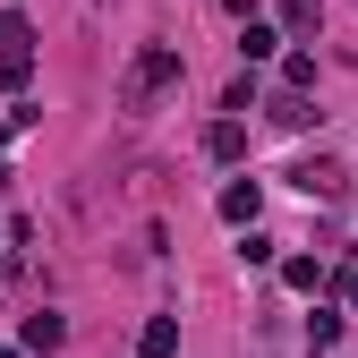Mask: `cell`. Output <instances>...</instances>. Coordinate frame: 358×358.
Wrapping results in <instances>:
<instances>
[{
	"label": "cell",
	"instance_id": "6da1fadb",
	"mask_svg": "<svg viewBox=\"0 0 358 358\" xmlns=\"http://www.w3.org/2000/svg\"><path fill=\"white\" fill-rule=\"evenodd\" d=\"M162 85H179V52H171V43H145V52H137V69H128V85H120V94H128V111H145V103L162 94Z\"/></svg>",
	"mask_w": 358,
	"mask_h": 358
},
{
	"label": "cell",
	"instance_id": "7a4b0ae2",
	"mask_svg": "<svg viewBox=\"0 0 358 358\" xmlns=\"http://www.w3.org/2000/svg\"><path fill=\"white\" fill-rule=\"evenodd\" d=\"M179 350V316H145V333H137V358H171Z\"/></svg>",
	"mask_w": 358,
	"mask_h": 358
},
{
	"label": "cell",
	"instance_id": "3957f363",
	"mask_svg": "<svg viewBox=\"0 0 358 358\" xmlns=\"http://www.w3.org/2000/svg\"><path fill=\"white\" fill-rule=\"evenodd\" d=\"M205 154H213V162H239V154H248V128H239V120H213V128H205Z\"/></svg>",
	"mask_w": 358,
	"mask_h": 358
},
{
	"label": "cell",
	"instance_id": "277c9868",
	"mask_svg": "<svg viewBox=\"0 0 358 358\" xmlns=\"http://www.w3.org/2000/svg\"><path fill=\"white\" fill-rule=\"evenodd\" d=\"M0 60H34V26L17 9H0Z\"/></svg>",
	"mask_w": 358,
	"mask_h": 358
},
{
	"label": "cell",
	"instance_id": "5b68a950",
	"mask_svg": "<svg viewBox=\"0 0 358 358\" xmlns=\"http://www.w3.org/2000/svg\"><path fill=\"white\" fill-rule=\"evenodd\" d=\"M290 179H299L307 196H341V162H324V154H316V162H299Z\"/></svg>",
	"mask_w": 358,
	"mask_h": 358
},
{
	"label": "cell",
	"instance_id": "8992f818",
	"mask_svg": "<svg viewBox=\"0 0 358 358\" xmlns=\"http://www.w3.org/2000/svg\"><path fill=\"white\" fill-rule=\"evenodd\" d=\"M256 179H231V188H222V222H239V231H248V222H256Z\"/></svg>",
	"mask_w": 358,
	"mask_h": 358
},
{
	"label": "cell",
	"instance_id": "52a82bcc",
	"mask_svg": "<svg viewBox=\"0 0 358 358\" xmlns=\"http://www.w3.org/2000/svg\"><path fill=\"white\" fill-rule=\"evenodd\" d=\"M69 341V324L52 316V307H34V316H26V350H60Z\"/></svg>",
	"mask_w": 358,
	"mask_h": 358
},
{
	"label": "cell",
	"instance_id": "ba28073f",
	"mask_svg": "<svg viewBox=\"0 0 358 358\" xmlns=\"http://www.w3.org/2000/svg\"><path fill=\"white\" fill-rule=\"evenodd\" d=\"M324 26V0H282V34H316Z\"/></svg>",
	"mask_w": 358,
	"mask_h": 358
},
{
	"label": "cell",
	"instance_id": "9c48e42d",
	"mask_svg": "<svg viewBox=\"0 0 358 358\" xmlns=\"http://www.w3.org/2000/svg\"><path fill=\"white\" fill-rule=\"evenodd\" d=\"M239 52H248V60H273V52H282V34H273V26H256V17H248V34H239Z\"/></svg>",
	"mask_w": 358,
	"mask_h": 358
},
{
	"label": "cell",
	"instance_id": "30bf717a",
	"mask_svg": "<svg viewBox=\"0 0 358 358\" xmlns=\"http://www.w3.org/2000/svg\"><path fill=\"white\" fill-rule=\"evenodd\" d=\"M282 85H290V94H307V85H316V52H290V60H282Z\"/></svg>",
	"mask_w": 358,
	"mask_h": 358
},
{
	"label": "cell",
	"instance_id": "8fae6325",
	"mask_svg": "<svg viewBox=\"0 0 358 358\" xmlns=\"http://www.w3.org/2000/svg\"><path fill=\"white\" fill-rule=\"evenodd\" d=\"M341 341V316H333V307H316V316H307V350H333Z\"/></svg>",
	"mask_w": 358,
	"mask_h": 358
},
{
	"label": "cell",
	"instance_id": "7c38bea8",
	"mask_svg": "<svg viewBox=\"0 0 358 358\" xmlns=\"http://www.w3.org/2000/svg\"><path fill=\"white\" fill-rule=\"evenodd\" d=\"M273 120H282V128H307L316 111H307V94H290V85H282V94H273Z\"/></svg>",
	"mask_w": 358,
	"mask_h": 358
},
{
	"label": "cell",
	"instance_id": "4fadbf2b",
	"mask_svg": "<svg viewBox=\"0 0 358 358\" xmlns=\"http://www.w3.org/2000/svg\"><path fill=\"white\" fill-rule=\"evenodd\" d=\"M282 282H290V290H316V282H324V264H316V256H290V264H282Z\"/></svg>",
	"mask_w": 358,
	"mask_h": 358
},
{
	"label": "cell",
	"instance_id": "5bb4252c",
	"mask_svg": "<svg viewBox=\"0 0 358 358\" xmlns=\"http://www.w3.org/2000/svg\"><path fill=\"white\" fill-rule=\"evenodd\" d=\"M239 264H273V239H264V231H256V222H248V231H239Z\"/></svg>",
	"mask_w": 358,
	"mask_h": 358
},
{
	"label": "cell",
	"instance_id": "9a60e30c",
	"mask_svg": "<svg viewBox=\"0 0 358 358\" xmlns=\"http://www.w3.org/2000/svg\"><path fill=\"white\" fill-rule=\"evenodd\" d=\"M0 188H9V162H0Z\"/></svg>",
	"mask_w": 358,
	"mask_h": 358
}]
</instances>
